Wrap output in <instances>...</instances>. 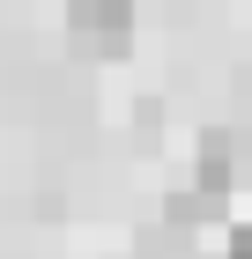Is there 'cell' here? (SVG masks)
I'll return each mask as SVG.
<instances>
[{
  "instance_id": "1",
  "label": "cell",
  "mask_w": 252,
  "mask_h": 259,
  "mask_svg": "<svg viewBox=\"0 0 252 259\" xmlns=\"http://www.w3.org/2000/svg\"><path fill=\"white\" fill-rule=\"evenodd\" d=\"M237 163H245V141H237L230 126H208V134L193 141V163H186V178H193L200 193L223 207V200L237 193Z\"/></svg>"
},
{
  "instance_id": "2",
  "label": "cell",
  "mask_w": 252,
  "mask_h": 259,
  "mask_svg": "<svg viewBox=\"0 0 252 259\" xmlns=\"http://www.w3.org/2000/svg\"><path fill=\"white\" fill-rule=\"evenodd\" d=\"M67 30L97 52H119L134 37V0H67Z\"/></svg>"
}]
</instances>
